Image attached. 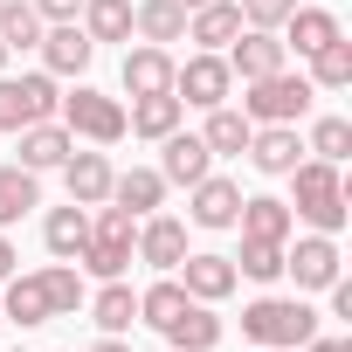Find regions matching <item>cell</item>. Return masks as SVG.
Returning <instances> with one entry per match:
<instances>
[{
    "label": "cell",
    "mask_w": 352,
    "mask_h": 352,
    "mask_svg": "<svg viewBox=\"0 0 352 352\" xmlns=\"http://www.w3.org/2000/svg\"><path fill=\"white\" fill-rule=\"evenodd\" d=\"M83 270L76 263H49L35 276H14L8 290H0V318L8 324H49V318H76L83 311Z\"/></svg>",
    "instance_id": "obj_1"
},
{
    "label": "cell",
    "mask_w": 352,
    "mask_h": 352,
    "mask_svg": "<svg viewBox=\"0 0 352 352\" xmlns=\"http://www.w3.org/2000/svg\"><path fill=\"white\" fill-rule=\"evenodd\" d=\"M283 180H297V201H290L297 221H311L318 235H338L345 228V173L331 159H297Z\"/></svg>",
    "instance_id": "obj_2"
},
{
    "label": "cell",
    "mask_w": 352,
    "mask_h": 352,
    "mask_svg": "<svg viewBox=\"0 0 352 352\" xmlns=\"http://www.w3.org/2000/svg\"><path fill=\"white\" fill-rule=\"evenodd\" d=\"M131 249H138V221H131L124 208H111V201H104V208L90 214V235H83V256H76V263H83L90 276H104V283H111V276H124V270H131Z\"/></svg>",
    "instance_id": "obj_3"
},
{
    "label": "cell",
    "mask_w": 352,
    "mask_h": 352,
    "mask_svg": "<svg viewBox=\"0 0 352 352\" xmlns=\"http://www.w3.org/2000/svg\"><path fill=\"white\" fill-rule=\"evenodd\" d=\"M318 331V311L304 304V297H256L249 311H242V338H256V345H304Z\"/></svg>",
    "instance_id": "obj_4"
},
{
    "label": "cell",
    "mask_w": 352,
    "mask_h": 352,
    "mask_svg": "<svg viewBox=\"0 0 352 352\" xmlns=\"http://www.w3.org/2000/svg\"><path fill=\"white\" fill-rule=\"evenodd\" d=\"M311 76H290V69H276V76H256L249 83V97H242V118L249 124H297L304 111H311Z\"/></svg>",
    "instance_id": "obj_5"
},
{
    "label": "cell",
    "mask_w": 352,
    "mask_h": 352,
    "mask_svg": "<svg viewBox=\"0 0 352 352\" xmlns=\"http://www.w3.org/2000/svg\"><path fill=\"white\" fill-rule=\"evenodd\" d=\"M56 118L69 124V138H90V145H118L124 138V104L104 97V90H83V83L56 104Z\"/></svg>",
    "instance_id": "obj_6"
},
{
    "label": "cell",
    "mask_w": 352,
    "mask_h": 352,
    "mask_svg": "<svg viewBox=\"0 0 352 352\" xmlns=\"http://www.w3.org/2000/svg\"><path fill=\"white\" fill-rule=\"evenodd\" d=\"M228 90H235V69H228L221 49H201V56H187V63H173V97L194 104V111L228 104Z\"/></svg>",
    "instance_id": "obj_7"
},
{
    "label": "cell",
    "mask_w": 352,
    "mask_h": 352,
    "mask_svg": "<svg viewBox=\"0 0 352 352\" xmlns=\"http://www.w3.org/2000/svg\"><path fill=\"white\" fill-rule=\"evenodd\" d=\"M56 76L35 69V76H0V131H28L42 118H56Z\"/></svg>",
    "instance_id": "obj_8"
},
{
    "label": "cell",
    "mask_w": 352,
    "mask_h": 352,
    "mask_svg": "<svg viewBox=\"0 0 352 352\" xmlns=\"http://www.w3.org/2000/svg\"><path fill=\"white\" fill-rule=\"evenodd\" d=\"M283 276H297V290H331L338 283V242L331 235H297V249L283 242Z\"/></svg>",
    "instance_id": "obj_9"
},
{
    "label": "cell",
    "mask_w": 352,
    "mask_h": 352,
    "mask_svg": "<svg viewBox=\"0 0 352 352\" xmlns=\"http://www.w3.org/2000/svg\"><path fill=\"white\" fill-rule=\"evenodd\" d=\"M228 69H235L242 83H256V76L290 69V49H283V35H276V28H242V35L228 42Z\"/></svg>",
    "instance_id": "obj_10"
},
{
    "label": "cell",
    "mask_w": 352,
    "mask_h": 352,
    "mask_svg": "<svg viewBox=\"0 0 352 352\" xmlns=\"http://www.w3.org/2000/svg\"><path fill=\"white\" fill-rule=\"evenodd\" d=\"M159 145H166L159 180H173V187H194V180H208V173H214V152H208L201 131H166Z\"/></svg>",
    "instance_id": "obj_11"
},
{
    "label": "cell",
    "mask_w": 352,
    "mask_h": 352,
    "mask_svg": "<svg viewBox=\"0 0 352 352\" xmlns=\"http://www.w3.org/2000/svg\"><path fill=\"white\" fill-rule=\"evenodd\" d=\"M235 228H242V242H290L297 214H290V201H276V194H242Z\"/></svg>",
    "instance_id": "obj_12"
},
{
    "label": "cell",
    "mask_w": 352,
    "mask_h": 352,
    "mask_svg": "<svg viewBox=\"0 0 352 352\" xmlns=\"http://www.w3.org/2000/svg\"><path fill=\"white\" fill-rule=\"evenodd\" d=\"M35 49H42L49 76H83V69H90V56H97V42H90V35H83L76 21H56V28H49V35H42Z\"/></svg>",
    "instance_id": "obj_13"
},
{
    "label": "cell",
    "mask_w": 352,
    "mask_h": 352,
    "mask_svg": "<svg viewBox=\"0 0 352 352\" xmlns=\"http://www.w3.org/2000/svg\"><path fill=\"white\" fill-rule=\"evenodd\" d=\"M63 180H69V201H76V208H104L118 173H111L104 152H69V159H63Z\"/></svg>",
    "instance_id": "obj_14"
},
{
    "label": "cell",
    "mask_w": 352,
    "mask_h": 352,
    "mask_svg": "<svg viewBox=\"0 0 352 352\" xmlns=\"http://www.w3.org/2000/svg\"><path fill=\"white\" fill-rule=\"evenodd\" d=\"M138 263H152V270H180V256H187V228L173 221V214H145L138 221V249H131Z\"/></svg>",
    "instance_id": "obj_15"
},
{
    "label": "cell",
    "mask_w": 352,
    "mask_h": 352,
    "mask_svg": "<svg viewBox=\"0 0 352 352\" xmlns=\"http://www.w3.org/2000/svg\"><path fill=\"white\" fill-rule=\"evenodd\" d=\"M297 152H304L297 124H256L249 131V159H256V173H270V180H283V173L297 166Z\"/></svg>",
    "instance_id": "obj_16"
},
{
    "label": "cell",
    "mask_w": 352,
    "mask_h": 352,
    "mask_svg": "<svg viewBox=\"0 0 352 352\" xmlns=\"http://www.w3.org/2000/svg\"><path fill=\"white\" fill-rule=\"evenodd\" d=\"M14 138H21V159H14V166H28V173H49V166H63V159L76 152L69 124H56V118H42V124H28V131H14Z\"/></svg>",
    "instance_id": "obj_17"
},
{
    "label": "cell",
    "mask_w": 352,
    "mask_h": 352,
    "mask_svg": "<svg viewBox=\"0 0 352 352\" xmlns=\"http://www.w3.org/2000/svg\"><path fill=\"white\" fill-rule=\"evenodd\" d=\"M180 283H187V297L221 304L242 276H235V256H180Z\"/></svg>",
    "instance_id": "obj_18"
},
{
    "label": "cell",
    "mask_w": 352,
    "mask_h": 352,
    "mask_svg": "<svg viewBox=\"0 0 352 352\" xmlns=\"http://www.w3.org/2000/svg\"><path fill=\"white\" fill-rule=\"evenodd\" d=\"M242 214V187L221 180V173H208V180H194V228H235Z\"/></svg>",
    "instance_id": "obj_19"
},
{
    "label": "cell",
    "mask_w": 352,
    "mask_h": 352,
    "mask_svg": "<svg viewBox=\"0 0 352 352\" xmlns=\"http://www.w3.org/2000/svg\"><path fill=\"white\" fill-rule=\"evenodd\" d=\"M124 90H131V97H159V90H173V56H166L159 42L124 49Z\"/></svg>",
    "instance_id": "obj_20"
},
{
    "label": "cell",
    "mask_w": 352,
    "mask_h": 352,
    "mask_svg": "<svg viewBox=\"0 0 352 352\" xmlns=\"http://www.w3.org/2000/svg\"><path fill=\"white\" fill-rule=\"evenodd\" d=\"M345 28H338V14L331 8H290V21H283V49H297V56H318L324 42H338Z\"/></svg>",
    "instance_id": "obj_21"
},
{
    "label": "cell",
    "mask_w": 352,
    "mask_h": 352,
    "mask_svg": "<svg viewBox=\"0 0 352 352\" xmlns=\"http://www.w3.org/2000/svg\"><path fill=\"white\" fill-rule=\"evenodd\" d=\"M159 201H166V180H159L152 166H131V173H118V180H111V208H124L131 221H145Z\"/></svg>",
    "instance_id": "obj_22"
},
{
    "label": "cell",
    "mask_w": 352,
    "mask_h": 352,
    "mask_svg": "<svg viewBox=\"0 0 352 352\" xmlns=\"http://www.w3.org/2000/svg\"><path fill=\"white\" fill-rule=\"evenodd\" d=\"M166 345H173V352H214V345H221V318H214V311L194 297L180 318L166 324Z\"/></svg>",
    "instance_id": "obj_23"
},
{
    "label": "cell",
    "mask_w": 352,
    "mask_h": 352,
    "mask_svg": "<svg viewBox=\"0 0 352 352\" xmlns=\"http://www.w3.org/2000/svg\"><path fill=\"white\" fill-rule=\"evenodd\" d=\"M235 35H242V8L235 0H208V8L187 14V42H201V49H228Z\"/></svg>",
    "instance_id": "obj_24"
},
{
    "label": "cell",
    "mask_w": 352,
    "mask_h": 352,
    "mask_svg": "<svg viewBox=\"0 0 352 352\" xmlns=\"http://www.w3.org/2000/svg\"><path fill=\"white\" fill-rule=\"evenodd\" d=\"M131 35L138 42H180L187 35V8H180V0H138V8H131Z\"/></svg>",
    "instance_id": "obj_25"
},
{
    "label": "cell",
    "mask_w": 352,
    "mask_h": 352,
    "mask_svg": "<svg viewBox=\"0 0 352 352\" xmlns=\"http://www.w3.org/2000/svg\"><path fill=\"white\" fill-rule=\"evenodd\" d=\"M180 97L173 90H159V97H131V111H124V131H138V138H166V131H180Z\"/></svg>",
    "instance_id": "obj_26"
},
{
    "label": "cell",
    "mask_w": 352,
    "mask_h": 352,
    "mask_svg": "<svg viewBox=\"0 0 352 352\" xmlns=\"http://www.w3.org/2000/svg\"><path fill=\"white\" fill-rule=\"evenodd\" d=\"M83 235H90V208H49V221H42V242H49V256H63V263H76L83 256Z\"/></svg>",
    "instance_id": "obj_27"
},
{
    "label": "cell",
    "mask_w": 352,
    "mask_h": 352,
    "mask_svg": "<svg viewBox=\"0 0 352 352\" xmlns=\"http://www.w3.org/2000/svg\"><path fill=\"white\" fill-rule=\"evenodd\" d=\"M90 304V318H97V331H131V318H138V297H131V283L124 276H111L97 297H83Z\"/></svg>",
    "instance_id": "obj_28"
},
{
    "label": "cell",
    "mask_w": 352,
    "mask_h": 352,
    "mask_svg": "<svg viewBox=\"0 0 352 352\" xmlns=\"http://www.w3.org/2000/svg\"><path fill=\"white\" fill-rule=\"evenodd\" d=\"M28 208H42V187L28 166H0V228H14Z\"/></svg>",
    "instance_id": "obj_29"
},
{
    "label": "cell",
    "mask_w": 352,
    "mask_h": 352,
    "mask_svg": "<svg viewBox=\"0 0 352 352\" xmlns=\"http://www.w3.org/2000/svg\"><path fill=\"white\" fill-rule=\"evenodd\" d=\"M83 35L90 42H131V0H83Z\"/></svg>",
    "instance_id": "obj_30"
},
{
    "label": "cell",
    "mask_w": 352,
    "mask_h": 352,
    "mask_svg": "<svg viewBox=\"0 0 352 352\" xmlns=\"http://www.w3.org/2000/svg\"><path fill=\"white\" fill-rule=\"evenodd\" d=\"M249 131H256V124H249L242 111H228V104H214V111H208V131H201V138H208V152H221V159H235V152H249Z\"/></svg>",
    "instance_id": "obj_31"
},
{
    "label": "cell",
    "mask_w": 352,
    "mask_h": 352,
    "mask_svg": "<svg viewBox=\"0 0 352 352\" xmlns=\"http://www.w3.org/2000/svg\"><path fill=\"white\" fill-rule=\"evenodd\" d=\"M0 42H8V56L42 42V14H35V0H0Z\"/></svg>",
    "instance_id": "obj_32"
},
{
    "label": "cell",
    "mask_w": 352,
    "mask_h": 352,
    "mask_svg": "<svg viewBox=\"0 0 352 352\" xmlns=\"http://www.w3.org/2000/svg\"><path fill=\"white\" fill-rule=\"evenodd\" d=\"M187 304H194V297H187V283H173V276H166V283H152V290H138V318H145V324H159V331L180 318Z\"/></svg>",
    "instance_id": "obj_33"
},
{
    "label": "cell",
    "mask_w": 352,
    "mask_h": 352,
    "mask_svg": "<svg viewBox=\"0 0 352 352\" xmlns=\"http://www.w3.org/2000/svg\"><path fill=\"white\" fill-rule=\"evenodd\" d=\"M345 83H352V42L338 35L311 56V90H345Z\"/></svg>",
    "instance_id": "obj_34"
},
{
    "label": "cell",
    "mask_w": 352,
    "mask_h": 352,
    "mask_svg": "<svg viewBox=\"0 0 352 352\" xmlns=\"http://www.w3.org/2000/svg\"><path fill=\"white\" fill-rule=\"evenodd\" d=\"M235 276L276 283V276H283V242H242V256H235Z\"/></svg>",
    "instance_id": "obj_35"
},
{
    "label": "cell",
    "mask_w": 352,
    "mask_h": 352,
    "mask_svg": "<svg viewBox=\"0 0 352 352\" xmlns=\"http://www.w3.org/2000/svg\"><path fill=\"white\" fill-rule=\"evenodd\" d=\"M304 152H318V159H331V166H338V159L352 152V124H345V118H318V124H311V145H304Z\"/></svg>",
    "instance_id": "obj_36"
},
{
    "label": "cell",
    "mask_w": 352,
    "mask_h": 352,
    "mask_svg": "<svg viewBox=\"0 0 352 352\" xmlns=\"http://www.w3.org/2000/svg\"><path fill=\"white\" fill-rule=\"evenodd\" d=\"M235 8H242V28H283L297 0H235Z\"/></svg>",
    "instance_id": "obj_37"
},
{
    "label": "cell",
    "mask_w": 352,
    "mask_h": 352,
    "mask_svg": "<svg viewBox=\"0 0 352 352\" xmlns=\"http://www.w3.org/2000/svg\"><path fill=\"white\" fill-rule=\"evenodd\" d=\"M76 8H83V0H35L42 21H76Z\"/></svg>",
    "instance_id": "obj_38"
},
{
    "label": "cell",
    "mask_w": 352,
    "mask_h": 352,
    "mask_svg": "<svg viewBox=\"0 0 352 352\" xmlns=\"http://www.w3.org/2000/svg\"><path fill=\"white\" fill-rule=\"evenodd\" d=\"M331 311H338V318H352V283H345V276L331 283Z\"/></svg>",
    "instance_id": "obj_39"
},
{
    "label": "cell",
    "mask_w": 352,
    "mask_h": 352,
    "mask_svg": "<svg viewBox=\"0 0 352 352\" xmlns=\"http://www.w3.org/2000/svg\"><path fill=\"white\" fill-rule=\"evenodd\" d=\"M304 352H352V338H318V331H311V338H304Z\"/></svg>",
    "instance_id": "obj_40"
},
{
    "label": "cell",
    "mask_w": 352,
    "mask_h": 352,
    "mask_svg": "<svg viewBox=\"0 0 352 352\" xmlns=\"http://www.w3.org/2000/svg\"><path fill=\"white\" fill-rule=\"evenodd\" d=\"M14 263H21V256H14V242H8V235H0V283H8V276H14Z\"/></svg>",
    "instance_id": "obj_41"
},
{
    "label": "cell",
    "mask_w": 352,
    "mask_h": 352,
    "mask_svg": "<svg viewBox=\"0 0 352 352\" xmlns=\"http://www.w3.org/2000/svg\"><path fill=\"white\" fill-rule=\"evenodd\" d=\"M90 352H131V345H124V338H118V331H104V338H97V345H90Z\"/></svg>",
    "instance_id": "obj_42"
},
{
    "label": "cell",
    "mask_w": 352,
    "mask_h": 352,
    "mask_svg": "<svg viewBox=\"0 0 352 352\" xmlns=\"http://www.w3.org/2000/svg\"><path fill=\"white\" fill-rule=\"evenodd\" d=\"M0 76H8V42H0Z\"/></svg>",
    "instance_id": "obj_43"
},
{
    "label": "cell",
    "mask_w": 352,
    "mask_h": 352,
    "mask_svg": "<svg viewBox=\"0 0 352 352\" xmlns=\"http://www.w3.org/2000/svg\"><path fill=\"white\" fill-rule=\"evenodd\" d=\"M180 8H187V14H194V8H208V0H180Z\"/></svg>",
    "instance_id": "obj_44"
},
{
    "label": "cell",
    "mask_w": 352,
    "mask_h": 352,
    "mask_svg": "<svg viewBox=\"0 0 352 352\" xmlns=\"http://www.w3.org/2000/svg\"><path fill=\"white\" fill-rule=\"evenodd\" d=\"M256 352H290V345H256Z\"/></svg>",
    "instance_id": "obj_45"
},
{
    "label": "cell",
    "mask_w": 352,
    "mask_h": 352,
    "mask_svg": "<svg viewBox=\"0 0 352 352\" xmlns=\"http://www.w3.org/2000/svg\"><path fill=\"white\" fill-rule=\"evenodd\" d=\"M0 324H8V318H0Z\"/></svg>",
    "instance_id": "obj_46"
}]
</instances>
